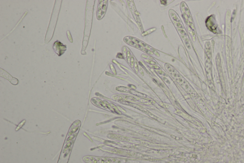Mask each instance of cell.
I'll return each instance as SVG.
<instances>
[{
    "label": "cell",
    "instance_id": "2",
    "mask_svg": "<svg viewBox=\"0 0 244 163\" xmlns=\"http://www.w3.org/2000/svg\"><path fill=\"white\" fill-rule=\"evenodd\" d=\"M99 3L98 7L97 9V17L98 19H101L104 16L106 12L107 1H100Z\"/></svg>",
    "mask_w": 244,
    "mask_h": 163
},
{
    "label": "cell",
    "instance_id": "1",
    "mask_svg": "<svg viewBox=\"0 0 244 163\" xmlns=\"http://www.w3.org/2000/svg\"><path fill=\"white\" fill-rule=\"evenodd\" d=\"M90 163H125V159L114 158L96 157L92 158L90 160Z\"/></svg>",
    "mask_w": 244,
    "mask_h": 163
},
{
    "label": "cell",
    "instance_id": "4",
    "mask_svg": "<svg viewBox=\"0 0 244 163\" xmlns=\"http://www.w3.org/2000/svg\"><path fill=\"white\" fill-rule=\"evenodd\" d=\"M25 122V121H22L20 124H19L18 126H17V128L16 129V131H18V130L20 129V128H21L22 127V125H24V122Z\"/></svg>",
    "mask_w": 244,
    "mask_h": 163
},
{
    "label": "cell",
    "instance_id": "3",
    "mask_svg": "<svg viewBox=\"0 0 244 163\" xmlns=\"http://www.w3.org/2000/svg\"><path fill=\"white\" fill-rule=\"evenodd\" d=\"M53 48L54 51L58 54L59 56L63 55L66 49V46H64L60 42L58 41H56L54 43Z\"/></svg>",
    "mask_w": 244,
    "mask_h": 163
}]
</instances>
